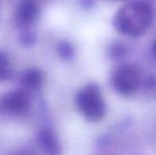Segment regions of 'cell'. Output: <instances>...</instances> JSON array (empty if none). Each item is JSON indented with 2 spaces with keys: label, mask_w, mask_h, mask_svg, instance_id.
I'll list each match as a JSON object with an SVG mask.
<instances>
[{
  "label": "cell",
  "mask_w": 156,
  "mask_h": 155,
  "mask_svg": "<svg viewBox=\"0 0 156 155\" xmlns=\"http://www.w3.org/2000/svg\"><path fill=\"white\" fill-rule=\"evenodd\" d=\"M154 19V10L146 0H133L118 9L113 17V26L120 34L129 37L144 35Z\"/></svg>",
  "instance_id": "6da1fadb"
},
{
  "label": "cell",
  "mask_w": 156,
  "mask_h": 155,
  "mask_svg": "<svg viewBox=\"0 0 156 155\" xmlns=\"http://www.w3.org/2000/svg\"><path fill=\"white\" fill-rule=\"evenodd\" d=\"M76 103L80 113L88 121L99 122L105 117L106 104L100 87L96 83L85 85L76 93Z\"/></svg>",
  "instance_id": "7a4b0ae2"
},
{
  "label": "cell",
  "mask_w": 156,
  "mask_h": 155,
  "mask_svg": "<svg viewBox=\"0 0 156 155\" xmlns=\"http://www.w3.org/2000/svg\"><path fill=\"white\" fill-rule=\"evenodd\" d=\"M144 82L142 69L135 63H122L116 66L111 73V84L120 96L134 95Z\"/></svg>",
  "instance_id": "3957f363"
},
{
  "label": "cell",
  "mask_w": 156,
  "mask_h": 155,
  "mask_svg": "<svg viewBox=\"0 0 156 155\" xmlns=\"http://www.w3.org/2000/svg\"><path fill=\"white\" fill-rule=\"evenodd\" d=\"M30 97L26 90H14L0 98V111L6 114L18 115L27 112Z\"/></svg>",
  "instance_id": "277c9868"
},
{
  "label": "cell",
  "mask_w": 156,
  "mask_h": 155,
  "mask_svg": "<svg viewBox=\"0 0 156 155\" xmlns=\"http://www.w3.org/2000/svg\"><path fill=\"white\" fill-rule=\"evenodd\" d=\"M38 14V6L35 0H21L16 8L15 18L19 26L27 27L34 23Z\"/></svg>",
  "instance_id": "5b68a950"
},
{
  "label": "cell",
  "mask_w": 156,
  "mask_h": 155,
  "mask_svg": "<svg viewBox=\"0 0 156 155\" xmlns=\"http://www.w3.org/2000/svg\"><path fill=\"white\" fill-rule=\"evenodd\" d=\"M37 143L47 155H61L62 148L60 141L52 131L44 129L38 133Z\"/></svg>",
  "instance_id": "8992f818"
},
{
  "label": "cell",
  "mask_w": 156,
  "mask_h": 155,
  "mask_svg": "<svg viewBox=\"0 0 156 155\" xmlns=\"http://www.w3.org/2000/svg\"><path fill=\"white\" fill-rule=\"evenodd\" d=\"M20 83L26 89H37L43 83V75L38 69H28L21 76Z\"/></svg>",
  "instance_id": "52a82bcc"
},
{
  "label": "cell",
  "mask_w": 156,
  "mask_h": 155,
  "mask_svg": "<svg viewBox=\"0 0 156 155\" xmlns=\"http://www.w3.org/2000/svg\"><path fill=\"white\" fill-rule=\"evenodd\" d=\"M12 75V69L9 56L5 52L0 50V81L9 79Z\"/></svg>",
  "instance_id": "ba28073f"
},
{
  "label": "cell",
  "mask_w": 156,
  "mask_h": 155,
  "mask_svg": "<svg viewBox=\"0 0 156 155\" xmlns=\"http://www.w3.org/2000/svg\"><path fill=\"white\" fill-rule=\"evenodd\" d=\"M144 88L147 93H156V76L155 75H149L148 77L144 78Z\"/></svg>",
  "instance_id": "9c48e42d"
},
{
  "label": "cell",
  "mask_w": 156,
  "mask_h": 155,
  "mask_svg": "<svg viewBox=\"0 0 156 155\" xmlns=\"http://www.w3.org/2000/svg\"><path fill=\"white\" fill-rule=\"evenodd\" d=\"M111 54L113 58H123L126 53V48L124 47L122 44L118 43V44H114L111 48Z\"/></svg>",
  "instance_id": "30bf717a"
},
{
  "label": "cell",
  "mask_w": 156,
  "mask_h": 155,
  "mask_svg": "<svg viewBox=\"0 0 156 155\" xmlns=\"http://www.w3.org/2000/svg\"><path fill=\"white\" fill-rule=\"evenodd\" d=\"M58 53L64 58H70L73 55V48H72V46L69 43H63L58 47Z\"/></svg>",
  "instance_id": "8fae6325"
},
{
  "label": "cell",
  "mask_w": 156,
  "mask_h": 155,
  "mask_svg": "<svg viewBox=\"0 0 156 155\" xmlns=\"http://www.w3.org/2000/svg\"><path fill=\"white\" fill-rule=\"evenodd\" d=\"M151 49H152L153 54H154V55L156 56V39H155V41H153L152 46H151Z\"/></svg>",
  "instance_id": "7c38bea8"
},
{
  "label": "cell",
  "mask_w": 156,
  "mask_h": 155,
  "mask_svg": "<svg viewBox=\"0 0 156 155\" xmlns=\"http://www.w3.org/2000/svg\"><path fill=\"white\" fill-rule=\"evenodd\" d=\"M15 155H29L28 153H25V152H21V153H18V154H15Z\"/></svg>",
  "instance_id": "4fadbf2b"
}]
</instances>
